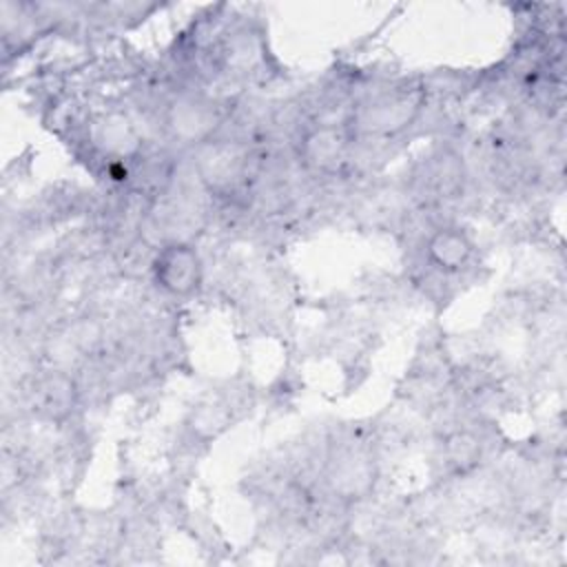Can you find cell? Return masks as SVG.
<instances>
[{"label": "cell", "mask_w": 567, "mask_h": 567, "mask_svg": "<svg viewBox=\"0 0 567 567\" xmlns=\"http://www.w3.org/2000/svg\"><path fill=\"white\" fill-rule=\"evenodd\" d=\"M153 275L162 290L186 297L195 292L202 281V261L188 244L175 241L157 252L153 261Z\"/></svg>", "instance_id": "1"}, {"label": "cell", "mask_w": 567, "mask_h": 567, "mask_svg": "<svg viewBox=\"0 0 567 567\" xmlns=\"http://www.w3.org/2000/svg\"><path fill=\"white\" fill-rule=\"evenodd\" d=\"M427 255H430V259L439 268H443V270H458V268H463L467 264V259L472 255V244L456 228H445V230H439L430 239Z\"/></svg>", "instance_id": "2"}]
</instances>
